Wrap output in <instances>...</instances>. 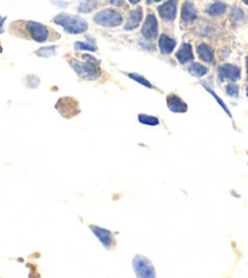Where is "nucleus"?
Instances as JSON below:
<instances>
[{"instance_id":"1","label":"nucleus","mask_w":248,"mask_h":278,"mask_svg":"<svg viewBox=\"0 0 248 278\" xmlns=\"http://www.w3.org/2000/svg\"><path fill=\"white\" fill-rule=\"evenodd\" d=\"M82 58H84L83 61L75 58L70 60V65L73 68V71L80 78L87 79V81H95V79L100 78L101 75H102L100 70V61L96 60L91 55H88V54H84Z\"/></svg>"},{"instance_id":"2","label":"nucleus","mask_w":248,"mask_h":278,"mask_svg":"<svg viewBox=\"0 0 248 278\" xmlns=\"http://www.w3.org/2000/svg\"><path fill=\"white\" fill-rule=\"evenodd\" d=\"M54 22L61 26L65 30V32L70 33V34H80V33L87 32V30H88V22L84 18L71 15V14H58L54 18Z\"/></svg>"},{"instance_id":"3","label":"nucleus","mask_w":248,"mask_h":278,"mask_svg":"<svg viewBox=\"0 0 248 278\" xmlns=\"http://www.w3.org/2000/svg\"><path fill=\"white\" fill-rule=\"evenodd\" d=\"M94 22L96 25L101 26V27H118L119 25H122L123 22V16L118 13L117 10H113V9H105V10H101L94 16Z\"/></svg>"},{"instance_id":"4","label":"nucleus","mask_w":248,"mask_h":278,"mask_svg":"<svg viewBox=\"0 0 248 278\" xmlns=\"http://www.w3.org/2000/svg\"><path fill=\"white\" fill-rule=\"evenodd\" d=\"M133 268L138 278H156L155 267H153L152 263L146 256H134Z\"/></svg>"},{"instance_id":"5","label":"nucleus","mask_w":248,"mask_h":278,"mask_svg":"<svg viewBox=\"0 0 248 278\" xmlns=\"http://www.w3.org/2000/svg\"><path fill=\"white\" fill-rule=\"evenodd\" d=\"M25 25L28 36L33 41L38 42V43H43V42H46L49 39L50 32H49V28L46 26L42 25L39 22H35V21H27Z\"/></svg>"},{"instance_id":"6","label":"nucleus","mask_w":248,"mask_h":278,"mask_svg":"<svg viewBox=\"0 0 248 278\" xmlns=\"http://www.w3.org/2000/svg\"><path fill=\"white\" fill-rule=\"evenodd\" d=\"M218 77L220 82L226 79L230 82H236L241 78V70L240 67L231 63H224L218 67Z\"/></svg>"},{"instance_id":"7","label":"nucleus","mask_w":248,"mask_h":278,"mask_svg":"<svg viewBox=\"0 0 248 278\" xmlns=\"http://www.w3.org/2000/svg\"><path fill=\"white\" fill-rule=\"evenodd\" d=\"M158 14L164 22H173L176 17L178 0H168L158 6Z\"/></svg>"},{"instance_id":"8","label":"nucleus","mask_w":248,"mask_h":278,"mask_svg":"<svg viewBox=\"0 0 248 278\" xmlns=\"http://www.w3.org/2000/svg\"><path fill=\"white\" fill-rule=\"evenodd\" d=\"M141 34H143L144 39L145 41H153V39L157 37L158 34V22L157 18L155 15L150 14L147 15V17L145 18V22H144L143 30H141Z\"/></svg>"},{"instance_id":"9","label":"nucleus","mask_w":248,"mask_h":278,"mask_svg":"<svg viewBox=\"0 0 248 278\" xmlns=\"http://www.w3.org/2000/svg\"><path fill=\"white\" fill-rule=\"evenodd\" d=\"M90 231L93 232V234L95 235L99 239V242L105 247L106 249H111V247L113 246V237H112V232L106 228L99 227V226H94L90 225L89 226Z\"/></svg>"},{"instance_id":"10","label":"nucleus","mask_w":248,"mask_h":278,"mask_svg":"<svg viewBox=\"0 0 248 278\" xmlns=\"http://www.w3.org/2000/svg\"><path fill=\"white\" fill-rule=\"evenodd\" d=\"M167 107L172 112H175V114H184L188 111V104L174 93L167 96Z\"/></svg>"},{"instance_id":"11","label":"nucleus","mask_w":248,"mask_h":278,"mask_svg":"<svg viewBox=\"0 0 248 278\" xmlns=\"http://www.w3.org/2000/svg\"><path fill=\"white\" fill-rule=\"evenodd\" d=\"M197 18V11L190 1H185L181 8V22L184 25H190Z\"/></svg>"},{"instance_id":"12","label":"nucleus","mask_w":248,"mask_h":278,"mask_svg":"<svg viewBox=\"0 0 248 278\" xmlns=\"http://www.w3.org/2000/svg\"><path fill=\"white\" fill-rule=\"evenodd\" d=\"M143 21V9L138 8L135 10H131L129 13L128 18H127V23L124 25V30L126 31H133L138 27Z\"/></svg>"},{"instance_id":"13","label":"nucleus","mask_w":248,"mask_h":278,"mask_svg":"<svg viewBox=\"0 0 248 278\" xmlns=\"http://www.w3.org/2000/svg\"><path fill=\"white\" fill-rule=\"evenodd\" d=\"M176 60L179 61V63L184 65V63L191 62L193 60V51H192V46L189 43H183L181 44L180 49L176 51L175 54Z\"/></svg>"},{"instance_id":"14","label":"nucleus","mask_w":248,"mask_h":278,"mask_svg":"<svg viewBox=\"0 0 248 278\" xmlns=\"http://www.w3.org/2000/svg\"><path fill=\"white\" fill-rule=\"evenodd\" d=\"M158 46H160V53L164 54V55H169L175 49L176 41L172 37L167 36V34H162L160 37V41H158Z\"/></svg>"},{"instance_id":"15","label":"nucleus","mask_w":248,"mask_h":278,"mask_svg":"<svg viewBox=\"0 0 248 278\" xmlns=\"http://www.w3.org/2000/svg\"><path fill=\"white\" fill-rule=\"evenodd\" d=\"M196 49H197V54H198V56H200V59H202L203 61H205V62H208V63L214 62L213 50H212V48L208 46V44L200 43Z\"/></svg>"},{"instance_id":"16","label":"nucleus","mask_w":248,"mask_h":278,"mask_svg":"<svg viewBox=\"0 0 248 278\" xmlns=\"http://www.w3.org/2000/svg\"><path fill=\"white\" fill-rule=\"evenodd\" d=\"M226 8H228V6H226L225 3L217 1V3L212 4V5H209L208 8L205 9V13H207L208 16H211V17H219V16H221L225 13Z\"/></svg>"},{"instance_id":"17","label":"nucleus","mask_w":248,"mask_h":278,"mask_svg":"<svg viewBox=\"0 0 248 278\" xmlns=\"http://www.w3.org/2000/svg\"><path fill=\"white\" fill-rule=\"evenodd\" d=\"M188 72L191 75V76L197 77V78H201V77L205 76V75L208 74L209 70H208V67H205V66H203L202 63L192 62L188 67Z\"/></svg>"},{"instance_id":"18","label":"nucleus","mask_w":248,"mask_h":278,"mask_svg":"<svg viewBox=\"0 0 248 278\" xmlns=\"http://www.w3.org/2000/svg\"><path fill=\"white\" fill-rule=\"evenodd\" d=\"M96 6H98L96 0H79L77 10L80 14H90L91 11L95 10Z\"/></svg>"},{"instance_id":"19","label":"nucleus","mask_w":248,"mask_h":278,"mask_svg":"<svg viewBox=\"0 0 248 278\" xmlns=\"http://www.w3.org/2000/svg\"><path fill=\"white\" fill-rule=\"evenodd\" d=\"M138 121L140 122L141 124H145V126H158L160 124V120L156 116H152V115H147V114H139L138 115Z\"/></svg>"},{"instance_id":"20","label":"nucleus","mask_w":248,"mask_h":278,"mask_svg":"<svg viewBox=\"0 0 248 278\" xmlns=\"http://www.w3.org/2000/svg\"><path fill=\"white\" fill-rule=\"evenodd\" d=\"M126 75L129 77V78L133 79V81H135V82H138L139 84H141V86L146 87V88H148V89H152L153 88V86H152V84H151V82L147 81V79H146L144 76H141V75L135 74V72H128V74H126Z\"/></svg>"},{"instance_id":"21","label":"nucleus","mask_w":248,"mask_h":278,"mask_svg":"<svg viewBox=\"0 0 248 278\" xmlns=\"http://www.w3.org/2000/svg\"><path fill=\"white\" fill-rule=\"evenodd\" d=\"M56 53V46H42L40 49H38L35 51V55L39 56V58H49V56L55 55Z\"/></svg>"},{"instance_id":"22","label":"nucleus","mask_w":248,"mask_h":278,"mask_svg":"<svg viewBox=\"0 0 248 278\" xmlns=\"http://www.w3.org/2000/svg\"><path fill=\"white\" fill-rule=\"evenodd\" d=\"M203 87H204V89H205V91L208 92V93L211 94V95L213 96L214 99H216V100H217V103H218L219 105H220V107H221V109H223L224 111H225L226 114H228V116H229V117H231V112H230V110H229V108L226 107V105H225V103H224V101L221 100L220 98H219V95H218V94H217L216 92L213 91V89H212V88H209V87L207 86V84H204V83H203Z\"/></svg>"},{"instance_id":"23","label":"nucleus","mask_w":248,"mask_h":278,"mask_svg":"<svg viewBox=\"0 0 248 278\" xmlns=\"http://www.w3.org/2000/svg\"><path fill=\"white\" fill-rule=\"evenodd\" d=\"M73 46H74V49L77 51H96L98 50L96 46H94V44L83 43V42H75V43L73 44Z\"/></svg>"},{"instance_id":"24","label":"nucleus","mask_w":248,"mask_h":278,"mask_svg":"<svg viewBox=\"0 0 248 278\" xmlns=\"http://www.w3.org/2000/svg\"><path fill=\"white\" fill-rule=\"evenodd\" d=\"M231 18H233L235 22H241V21L245 18V13H243L242 9H240L238 6H235L231 11Z\"/></svg>"},{"instance_id":"25","label":"nucleus","mask_w":248,"mask_h":278,"mask_svg":"<svg viewBox=\"0 0 248 278\" xmlns=\"http://www.w3.org/2000/svg\"><path fill=\"white\" fill-rule=\"evenodd\" d=\"M225 92L231 98H236V96H238V93H240V88H238V86H236V84L230 83L225 87Z\"/></svg>"},{"instance_id":"26","label":"nucleus","mask_w":248,"mask_h":278,"mask_svg":"<svg viewBox=\"0 0 248 278\" xmlns=\"http://www.w3.org/2000/svg\"><path fill=\"white\" fill-rule=\"evenodd\" d=\"M39 83H40V79L38 78L37 76H28V79H27L28 87H30V88H37V87L39 86Z\"/></svg>"},{"instance_id":"27","label":"nucleus","mask_w":248,"mask_h":278,"mask_svg":"<svg viewBox=\"0 0 248 278\" xmlns=\"http://www.w3.org/2000/svg\"><path fill=\"white\" fill-rule=\"evenodd\" d=\"M139 46H140L144 50H147V51L155 50V46H153L152 43H146V41H140L139 42Z\"/></svg>"},{"instance_id":"28","label":"nucleus","mask_w":248,"mask_h":278,"mask_svg":"<svg viewBox=\"0 0 248 278\" xmlns=\"http://www.w3.org/2000/svg\"><path fill=\"white\" fill-rule=\"evenodd\" d=\"M105 3L111 4V5L118 6V8H123L124 6V1L123 0H103Z\"/></svg>"},{"instance_id":"29","label":"nucleus","mask_w":248,"mask_h":278,"mask_svg":"<svg viewBox=\"0 0 248 278\" xmlns=\"http://www.w3.org/2000/svg\"><path fill=\"white\" fill-rule=\"evenodd\" d=\"M51 3L54 4V5H56V6H58V8H65V6H67L68 4L67 3H63V1H58V0H51Z\"/></svg>"},{"instance_id":"30","label":"nucleus","mask_w":248,"mask_h":278,"mask_svg":"<svg viewBox=\"0 0 248 278\" xmlns=\"http://www.w3.org/2000/svg\"><path fill=\"white\" fill-rule=\"evenodd\" d=\"M6 17H0V33H4V22H5Z\"/></svg>"},{"instance_id":"31","label":"nucleus","mask_w":248,"mask_h":278,"mask_svg":"<svg viewBox=\"0 0 248 278\" xmlns=\"http://www.w3.org/2000/svg\"><path fill=\"white\" fill-rule=\"evenodd\" d=\"M158 1H162V0H146V4H147V5H151V4L158 3Z\"/></svg>"},{"instance_id":"32","label":"nucleus","mask_w":248,"mask_h":278,"mask_svg":"<svg viewBox=\"0 0 248 278\" xmlns=\"http://www.w3.org/2000/svg\"><path fill=\"white\" fill-rule=\"evenodd\" d=\"M129 3L131 4H138V3H140V0H128Z\"/></svg>"},{"instance_id":"33","label":"nucleus","mask_w":248,"mask_h":278,"mask_svg":"<svg viewBox=\"0 0 248 278\" xmlns=\"http://www.w3.org/2000/svg\"><path fill=\"white\" fill-rule=\"evenodd\" d=\"M246 70H247V79H248V58L246 59Z\"/></svg>"},{"instance_id":"34","label":"nucleus","mask_w":248,"mask_h":278,"mask_svg":"<svg viewBox=\"0 0 248 278\" xmlns=\"http://www.w3.org/2000/svg\"><path fill=\"white\" fill-rule=\"evenodd\" d=\"M246 95H247V99H248V87H246Z\"/></svg>"},{"instance_id":"35","label":"nucleus","mask_w":248,"mask_h":278,"mask_svg":"<svg viewBox=\"0 0 248 278\" xmlns=\"http://www.w3.org/2000/svg\"><path fill=\"white\" fill-rule=\"evenodd\" d=\"M242 1L246 4V5H248V0H242Z\"/></svg>"},{"instance_id":"36","label":"nucleus","mask_w":248,"mask_h":278,"mask_svg":"<svg viewBox=\"0 0 248 278\" xmlns=\"http://www.w3.org/2000/svg\"><path fill=\"white\" fill-rule=\"evenodd\" d=\"M0 53H1V46H0Z\"/></svg>"}]
</instances>
